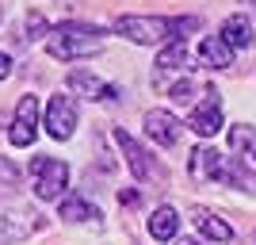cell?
I'll use <instances>...</instances> for the list:
<instances>
[{
	"label": "cell",
	"instance_id": "obj_7",
	"mask_svg": "<svg viewBox=\"0 0 256 245\" xmlns=\"http://www.w3.org/2000/svg\"><path fill=\"white\" fill-rule=\"evenodd\" d=\"M192 130L203 134V138H210V134L222 130V100H218V88H210V85L203 88V100L192 111Z\"/></svg>",
	"mask_w": 256,
	"mask_h": 245
},
{
	"label": "cell",
	"instance_id": "obj_15",
	"mask_svg": "<svg viewBox=\"0 0 256 245\" xmlns=\"http://www.w3.org/2000/svg\"><path fill=\"white\" fill-rule=\"evenodd\" d=\"M199 62L210 65V69H226V65H234V46L222 35H206L199 43Z\"/></svg>",
	"mask_w": 256,
	"mask_h": 245
},
{
	"label": "cell",
	"instance_id": "obj_17",
	"mask_svg": "<svg viewBox=\"0 0 256 245\" xmlns=\"http://www.w3.org/2000/svg\"><path fill=\"white\" fill-rule=\"evenodd\" d=\"M58 218H65V222H96L100 211L88 199H80V195H65L62 207H58Z\"/></svg>",
	"mask_w": 256,
	"mask_h": 245
},
{
	"label": "cell",
	"instance_id": "obj_8",
	"mask_svg": "<svg viewBox=\"0 0 256 245\" xmlns=\"http://www.w3.org/2000/svg\"><path fill=\"white\" fill-rule=\"evenodd\" d=\"M34 134H38V100L34 96H23L16 115H12V130H8V142L12 146H31Z\"/></svg>",
	"mask_w": 256,
	"mask_h": 245
},
{
	"label": "cell",
	"instance_id": "obj_4",
	"mask_svg": "<svg viewBox=\"0 0 256 245\" xmlns=\"http://www.w3.org/2000/svg\"><path fill=\"white\" fill-rule=\"evenodd\" d=\"M111 134H115V142H118V149H122V157H126L130 172H134V176H138L142 184L157 180V176H160V165L153 161V153H150V149H142V146H138L134 138H130V134H126L122 127H115Z\"/></svg>",
	"mask_w": 256,
	"mask_h": 245
},
{
	"label": "cell",
	"instance_id": "obj_16",
	"mask_svg": "<svg viewBox=\"0 0 256 245\" xmlns=\"http://www.w3.org/2000/svg\"><path fill=\"white\" fill-rule=\"evenodd\" d=\"M176 230H180V214L172 211V207H157V211L150 214V237H157V241H172Z\"/></svg>",
	"mask_w": 256,
	"mask_h": 245
},
{
	"label": "cell",
	"instance_id": "obj_21",
	"mask_svg": "<svg viewBox=\"0 0 256 245\" xmlns=\"http://www.w3.org/2000/svg\"><path fill=\"white\" fill-rule=\"evenodd\" d=\"M0 176H4V180H12V184H16V180H20V169H12L8 161L0 157Z\"/></svg>",
	"mask_w": 256,
	"mask_h": 245
},
{
	"label": "cell",
	"instance_id": "obj_6",
	"mask_svg": "<svg viewBox=\"0 0 256 245\" xmlns=\"http://www.w3.org/2000/svg\"><path fill=\"white\" fill-rule=\"evenodd\" d=\"M38 230V214L27 207H0V245H16Z\"/></svg>",
	"mask_w": 256,
	"mask_h": 245
},
{
	"label": "cell",
	"instance_id": "obj_12",
	"mask_svg": "<svg viewBox=\"0 0 256 245\" xmlns=\"http://www.w3.org/2000/svg\"><path fill=\"white\" fill-rule=\"evenodd\" d=\"M230 149H234V161H241L248 172H256V127H234L230 130Z\"/></svg>",
	"mask_w": 256,
	"mask_h": 245
},
{
	"label": "cell",
	"instance_id": "obj_18",
	"mask_svg": "<svg viewBox=\"0 0 256 245\" xmlns=\"http://www.w3.org/2000/svg\"><path fill=\"white\" fill-rule=\"evenodd\" d=\"M222 39L230 46H234V50H245V46H252V23L245 20V16H230V20L222 23Z\"/></svg>",
	"mask_w": 256,
	"mask_h": 245
},
{
	"label": "cell",
	"instance_id": "obj_1",
	"mask_svg": "<svg viewBox=\"0 0 256 245\" xmlns=\"http://www.w3.org/2000/svg\"><path fill=\"white\" fill-rule=\"evenodd\" d=\"M199 20L184 16V20H168V16H118L115 35L130 39L138 46H157V43H176L184 31H195Z\"/></svg>",
	"mask_w": 256,
	"mask_h": 245
},
{
	"label": "cell",
	"instance_id": "obj_14",
	"mask_svg": "<svg viewBox=\"0 0 256 245\" xmlns=\"http://www.w3.org/2000/svg\"><path fill=\"white\" fill-rule=\"evenodd\" d=\"M192 218H195V230H199L203 237H210V241H230V237H234V226L226 222L222 214L206 211V207H195Z\"/></svg>",
	"mask_w": 256,
	"mask_h": 245
},
{
	"label": "cell",
	"instance_id": "obj_2",
	"mask_svg": "<svg viewBox=\"0 0 256 245\" xmlns=\"http://www.w3.org/2000/svg\"><path fill=\"white\" fill-rule=\"evenodd\" d=\"M100 27L92 23H62L46 35V50L58 58V62H76V58H92V54L104 50V39H100Z\"/></svg>",
	"mask_w": 256,
	"mask_h": 245
},
{
	"label": "cell",
	"instance_id": "obj_20",
	"mask_svg": "<svg viewBox=\"0 0 256 245\" xmlns=\"http://www.w3.org/2000/svg\"><path fill=\"white\" fill-rule=\"evenodd\" d=\"M168 92H172V100H176V104H188V100L195 96V85H192V81H176Z\"/></svg>",
	"mask_w": 256,
	"mask_h": 245
},
{
	"label": "cell",
	"instance_id": "obj_11",
	"mask_svg": "<svg viewBox=\"0 0 256 245\" xmlns=\"http://www.w3.org/2000/svg\"><path fill=\"white\" fill-rule=\"evenodd\" d=\"M69 88H76V92L88 96V100H118V88L100 81V77L88 73V69H73V73H69Z\"/></svg>",
	"mask_w": 256,
	"mask_h": 245
},
{
	"label": "cell",
	"instance_id": "obj_22",
	"mask_svg": "<svg viewBox=\"0 0 256 245\" xmlns=\"http://www.w3.org/2000/svg\"><path fill=\"white\" fill-rule=\"evenodd\" d=\"M8 73H12V58H8V54H0V81H4Z\"/></svg>",
	"mask_w": 256,
	"mask_h": 245
},
{
	"label": "cell",
	"instance_id": "obj_10",
	"mask_svg": "<svg viewBox=\"0 0 256 245\" xmlns=\"http://www.w3.org/2000/svg\"><path fill=\"white\" fill-rule=\"evenodd\" d=\"M192 176L195 180H226V157L218 153V149H210V146H199L192 153Z\"/></svg>",
	"mask_w": 256,
	"mask_h": 245
},
{
	"label": "cell",
	"instance_id": "obj_9",
	"mask_svg": "<svg viewBox=\"0 0 256 245\" xmlns=\"http://www.w3.org/2000/svg\"><path fill=\"white\" fill-rule=\"evenodd\" d=\"M142 127H146V134H150L157 146H164V149H172L176 142H180V119L172 115V111H164V107H153V111H146Z\"/></svg>",
	"mask_w": 256,
	"mask_h": 245
},
{
	"label": "cell",
	"instance_id": "obj_3",
	"mask_svg": "<svg viewBox=\"0 0 256 245\" xmlns=\"http://www.w3.org/2000/svg\"><path fill=\"white\" fill-rule=\"evenodd\" d=\"M31 176H34V195L38 199H58L69 188V165L62 157H34Z\"/></svg>",
	"mask_w": 256,
	"mask_h": 245
},
{
	"label": "cell",
	"instance_id": "obj_19",
	"mask_svg": "<svg viewBox=\"0 0 256 245\" xmlns=\"http://www.w3.org/2000/svg\"><path fill=\"white\" fill-rule=\"evenodd\" d=\"M42 35H50V23H46L38 12H31V16H27V39H42Z\"/></svg>",
	"mask_w": 256,
	"mask_h": 245
},
{
	"label": "cell",
	"instance_id": "obj_5",
	"mask_svg": "<svg viewBox=\"0 0 256 245\" xmlns=\"http://www.w3.org/2000/svg\"><path fill=\"white\" fill-rule=\"evenodd\" d=\"M42 127L50 138L65 142L73 138V127H76V100L73 96H50L46 104V115H42Z\"/></svg>",
	"mask_w": 256,
	"mask_h": 245
},
{
	"label": "cell",
	"instance_id": "obj_13",
	"mask_svg": "<svg viewBox=\"0 0 256 245\" xmlns=\"http://www.w3.org/2000/svg\"><path fill=\"white\" fill-rule=\"evenodd\" d=\"M180 69H188V46H184V39H176L157 54V85L164 88L168 73H180Z\"/></svg>",
	"mask_w": 256,
	"mask_h": 245
}]
</instances>
